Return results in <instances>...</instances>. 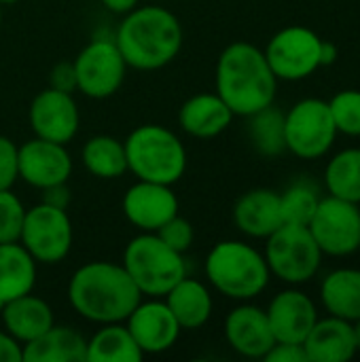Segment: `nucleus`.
<instances>
[{
  "label": "nucleus",
  "instance_id": "44",
  "mask_svg": "<svg viewBox=\"0 0 360 362\" xmlns=\"http://www.w3.org/2000/svg\"><path fill=\"white\" fill-rule=\"evenodd\" d=\"M0 25H2V4H0Z\"/></svg>",
  "mask_w": 360,
  "mask_h": 362
},
{
  "label": "nucleus",
  "instance_id": "21",
  "mask_svg": "<svg viewBox=\"0 0 360 362\" xmlns=\"http://www.w3.org/2000/svg\"><path fill=\"white\" fill-rule=\"evenodd\" d=\"M236 115L223 102V98L214 93H197L182 102L178 110V125L185 134L193 138H216L223 134Z\"/></svg>",
  "mask_w": 360,
  "mask_h": 362
},
{
  "label": "nucleus",
  "instance_id": "16",
  "mask_svg": "<svg viewBox=\"0 0 360 362\" xmlns=\"http://www.w3.org/2000/svg\"><path fill=\"white\" fill-rule=\"evenodd\" d=\"M125 218L140 231L155 233L163 223L178 214L180 204L172 185L136 180L121 202Z\"/></svg>",
  "mask_w": 360,
  "mask_h": 362
},
{
  "label": "nucleus",
  "instance_id": "5",
  "mask_svg": "<svg viewBox=\"0 0 360 362\" xmlns=\"http://www.w3.org/2000/svg\"><path fill=\"white\" fill-rule=\"evenodd\" d=\"M127 172L138 180L176 185L187 172V148L166 125H138L125 140Z\"/></svg>",
  "mask_w": 360,
  "mask_h": 362
},
{
  "label": "nucleus",
  "instance_id": "27",
  "mask_svg": "<svg viewBox=\"0 0 360 362\" xmlns=\"http://www.w3.org/2000/svg\"><path fill=\"white\" fill-rule=\"evenodd\" d=\"M142 350L125 322L102 325L87 341V362H140Z\"/></svg>",
  "mask_w": 360,
  "mask_h": 362
},
{
  "label": "nucleus",
  "instance_id": "29",
  "mask_svg": "<svg viewBox=\"0 0 360 362\" xmlns=\"http://www.w3.org/2000/svg\"><path fill=\"white\" fill-rule=\"evenodd\" d=\"M325 182L331 195L360 204V148L337 153L327 165Z\"/></svg>",
  "mask_w": 360,
  "mask_h": 362
},
{
  "label": "nucleus",
  "instance_id": "37",
  "mask_svg": "<svg viewBox=\"0 0 360 362\" xmlns=\"http://www.w3.org/2000/svg\"><path fill=\"white\" fill-rule=\"evenodd\" d=\"M267 362H310L303 344H282L276 341L274 348L265 354Z\"/></svg>",
  "mask_w": 360,
  "mask_h": 362
},
{
  "label": "nucleus",
  "instance_id": "32",
  "mask_svg": "<svg viewBox=\"0 0 360 362\" xmlns=\"http://www.w3.org/2000/svg\"><path fill=\"white\" fill-rule=\"evenodd\" d=\"M337 132L348 136H360V91L344 89L329 102Z\"/></svg>",
  "mask_w": 360,
  "mask_h": 362
},
{
  "label": "nucleus",
  "instance_id": "14",
  "mask_svg": "<svg viewBox=\"0 0 360 362\" xmlns=\"http://www.w3.org/2000/svg\"><path fill=\"white\" fill-rule=\"evenodd\" d=\"M125 327L142 354H163L172 350L182 331L163 297L140 301L125 318Z\"/></svg>",
  "mask_w": 360,
  "mask_h": 362
},
{
  "label": "nucleus",
  "instance_id": "41",
  "mask_svg": "<svg viewBox=\"0 0 360 362\" xmlns=\"http://www.w3.org/2000/svg\"><path fill=\"white\" fill-rule=\"evenodd\" d=\"M337 59V47L329 40H323L320 47V66H331Z\"/></svg>",
  "mask_w": 360,
  "mask_h": 362
},
{
  "label": "nucleus",
  "instance_id": "1",
  "mask_svg": "<svg viewBox=\"0 0 360 362\" xmlns=\"http://www.w3.org/2000/svg\"><path fill=\"white\" fill-rule=\"evenodd\" d=\"M68 301L81 318L102 327L125 322L132 310L142 301V293L121 263L91 261L72 274Z\"/></svg>",
  "mask_w": 360,
  "mask_h": 362
},
{
  "label": "nucleus",
  "instance_id": "13",
  "mask_svg": "<svg viewBox=\"0 0 360 362\" xmlns=\"http://www.w3.org/2000/svg\"><path fill=\"white\" fill-rule=\"evenodd\" d=\"M28 121L36 138L68 144L79 134L81 115L72 93L47 87L32 100Z\"/></svg>",
  "mask_w": 360,
  "mask_h": 362
},
{
  "label": "nucleus",
  "instance_id": "18",
  "mask_svg": "<svg viewBox=\"0 0 360 362\" xmlns=\"http://www.w3.org/2000/svg\"><path fill=\"white\" fill-rule=\"evenodd\" d=\"M225 337L246 358H265L276 344L267 314L257 305H238L231 310L225 318Z\"/></svg>",
  "mask_w": 360,
  "mask_h": 362
},
{
  "label": "nucleus",
  "instance_id": "6",
  "mask_svg": "<svg viewBox=\"0 0 360 362\" xmlns=\"http://www.w3.org/2000/svg\"><path fill=\"white\" fill-rule=\"evenodd\" d=\"M121 265L142 297H166L187 276L185 255L170 248L157 233L146 231L127 242Z\"/></svg>",
  "mask_w": 360,
  "mask_h": 362
},
{
  "label": "nucleus",
  "instance_id": "22",
  "mask_svg": "<svg viewBox=\"0 0 360 362\" xmlns=\"http://www.w3.org/2000/svg\"><path fill=\"white\" fill-rule=\"evenodd\" d=\"M0 316H2L4 331L11 337H15L21 346L36 339L38 335H42L47 329L55 325L51 305L32 293L6 301Z\"/></svg>",
  "mask_w": 360,
  "mask_h": 362
},
{
  "label": "nucleus",
  "instance_id": "17",
  "mask_svg": "<svg viewBox=\"0 0 360 362\" xmlns=\"http://www.w3.org/2000/svg\"><path fill=\"white\" fill-rule=\"evenodd\" d=\"M265 314L276 341L282 344H303L318 320L314 301L306 293L293 288L278 293Z\"/></svg>",
  "mask_w": 360,
  "mask_h": 362
},
{
  "label": "nucleus",
  "instance_id": "24",
  "mask_svg": "<svg viewBox=\"0 0 360 362\" xmlns=\"http://www.w3.org/2000/svg\"><path fill=\"white\" fill-rule=\"evenodd\" d=\"M23 362H87V339L70 327L53 325L23 344Z\"/></svg>",
  "mask_w": 360,
  "mask_h": 362
},
{
  "label": "nucleus",
  "instance_id": "25",
  "mask_svg": "<svg viewBox=\"0 0 360 362\" xmlns=\"http://www.w3.org/2000/svg\"><path fill=\"white\" fill-rule=\"evenodd\" d=\"M36 265L19 242L0 244V299L4 303L34 291Z\"/></svg>",
  "mask_w": 360,
  "mask_h": 362
},
{
  "label": "nucleus",
  "instance_id": "20",
  "mask_svg": "<svg viewBox=\"0 0 360 362\" xmlns=\"http://www.w3.org/2000/svg\"><path fill=\"white\" fill-rule=\"evenodd\" d=\"M303 348L310 362L350 361L359 352L354 339V325L337 316L316 320L303 341Z\"/></svg>",
  "mask_w": 360,
  "mask_h": 362
},
{
  "label": "nucleus",
  "instance_id": "11",
  "mask_svg": "<svg viewBox=\"0 0 360 362\" xmlns=\"http://www.w3.org/2000/svg\"><path fill=\"white\" fill-rule=\"evenodd\" d=\"M323 38L303 25H289L272 36L263 51L269 68L280 81H301L320 68Z\"/></svg>",
  "mask_w": 360,
  "mask_h": 362
},
{
  "label": "nucleus",
  "instance_id": "39",
  "mask_svg": "<svg viewBox=\"0 0 360 362\" xmlns=\"http://www.w3.org/2000/svg\"><path fill=\"white\" fill-rule=\"evenodd\" d=\"M0 362H23V346L6 331H0Z\"/></svg>",
  "mask_w": 360,
  "mask_h": 362
},
{
  "label": "nucleus",
  "instance_id": "7",
  "mask_svg": "<svg viewBox=\"0 0 360 362\" xmlns=\"http://www.w3.org/2000/svg\"><path fill=\"white\" fill-rule=\"evenodd\" d=\"M263 257L269 274L289 284H303L320 269L323 250L308 227L282 225L267 238Z\"/></svg>",
  "mask_w": 360,
  "mask_h": 362
},
{
  "label": "nucleus",
  "instance_id": "15",
  "mask_svg": "<svg viewBox=\"0 0 360 362\" xmlns=\"http://www.w3.org/2000/svg\"><path fill=\"white\" fill-rule=\"evenodd\" d=\"M17 165L19 178L40 191L59 182H68L72 174V157L66 144L42 140L36 136L19 146Z\"/></svg>",
  "mask_w": 360,
  "mask_h": 362
},
{
  "label": "nucleus",
  "instance_id": "40",
  "mask_svg": "<svg viewBox=\"0 0 360 362\" xmlns=\"http://www.w3.org/2000/svg\"><path fill=\"white\" fill-rule=\"evenodd\" d=\"M102 4L115 15H127L138 6V0H102Z\"/></svg>",
  "mask_w": 360,
  "mask_h": 362
},
{
  "label": "nucleus",
  "instance_id": "42",
  "mask_svg": "<svg viewBox=\"0 0 360 362\" xmlns=\"http://www.w3.org/2000/svg\"><path fill=\"white\" fill-rule=\"evenodd\" d=\"M354 325V339H356V350L360 352V320L352 322Z\"/></svg>",
  "mask_w": 360,
  "mask_h": 362
},
{
  "label": "nucleus",
  "instance_id": "36",
  "mask_svg": "<svg viewBox=\"0 0 360 362\" xmlns=\"http://www.w3.org/2000/svg\"><path fill=\"white\" fill-rule=\"evenodd\" d=\"M49 87H53L57 91H66V93L76 91L74 64L72 62H59V64H55L51 68V72H49Z\"/></svg>",
  "mask_w": 360,
  "mask_h": 362
},
{
  "label": "nucleus",
  "instance_id": "35",
  "mask_svg": "<svg viewBox=\"0 0 360 362\" xmlns=\"http://www.w3.org/2000/svg\"><path fill=\"white\" fill-rule=\"evenodd\" d=\"M17 151L19 146L11 138L0 136V191L11 189L19 178Z\"/></svg>",
  "mask_w": 360,
  "mask_h": 362
},
{
  "label": "nucleus",
  "instance_id": "19",
  "mask_svg": "<svg viewBox=\"0 0 360 362\" xmlns=\"http://www.w3.org/2000/svg\"><path fill=\"white\" fill-rule=\"evenodd\" d=\"M233 223L248 238H269L284 225L280 195L272 189H252L233 206Z\"/></svg>",
  "mask_w": 360,
  "mask_h": 362
},
{
  "label": "nucleus",
  "instance_id": "34",
  "mask_svg": "<svg viewBox=\"0 0 360 362\" xmlns=\"http://www.w3.org/2000/svg\"><path fill=\"white\" fill-rule=\"evenodd\" d=\"M155 233H157L170 248H174V250H178V252H182V255L191 248L193 238H195L193 225H191L187 218H182L180 214L172 216V218H170L168 223H163Z\"/></svg>",
  "mask_w": 360,
  "mask_h": 362
},
{
  "label": "nucleus",
  "instance_id": "30",
  "mask_svg": "<svg viewBox=\"0 0 360 362\" xmlns=\"http://www.w3.org/2000/svg\"><path fill=\"white\" fill-rule=\"evenodd\" d=\"M250 140L255 148L265 157H276L286 151L284 140V115L272 104L250 115Z\"/></svg>",
  "mask_w": 360,
  "mask_h": 362
},
{
  "label": "nucleus",
  "instance_id": "28",
  "mask_svg": "<svg viewBox=\"0 0 360 362\" xmlns=\"http://www.w3.org/2000/svg\"><path fill=\"white\" fill-rule=\"evenodd\" d=\"M87 172L102 180L121 178L127 172L125 144L112 136H93L85 142L81 153Z\"/></svg>",
  "mask_w": 360,
  "mask_h": 362
},
{
  "label": "nucleus",
  "instance_id": "33",
  "mask_svg": "<svg viewBox=\"0 0 360 362\" xmlns=\"http://www.w3.org/2000/svg\"><path fill=\"white\" fill-rule=\"evenodd\" d=\"M23 218L25 208L21 199L11 189L0 191V244L19 242Z\"/></svg>",
  "mask_w": 360,
  "mask_h": 362
},
{
  "label": "nucleus",
  "instance_id": "38",
  "mask_svg": "<svg viewBox=\"0 0 360 362\" xmlns=\"http://www.w3.org/2000/svg\"><path fill=\"white\" fill-rule=\"evenodd\" d=\"M70 199H72V193L68 189V182H59V185L42 189V199L40 202L49 204V206H55V208H62V210H68Z\"/></svg>",
  "mask_w": 360,
  "mask_h": 362
},
{
  "label": "nucleus",
  "instance_id": "31",
  "mask_svg": "<svg viewBox=\"0 0 360 362\" xmlns=\"http://www.w3.org/2000/svg\"><path fill=\"white\" fill-rule=\"evenodd\" d=\"M318 193L314 187L306 182H297L289 187L280 195V210H282V221L284 225H303L308 227L316 208H318Z\"/></svg>",
  "mask_w": 360,
  "mask_h": 362
},
{
  "label": "nucleus",
  "instance_id": "26",
  "mask_svg": "<svg viewBox=\"0 0 360 362\" xmlns=\"http://www.w3.org/2000/svg\"><path fill=\"white\" fill-rule=\"evenodd\" d=\"M320 299L331 316L360 320V269H335L320 284Z\"/></svg>",
  "mask_w": 360,
  "mask_h": 362
},
{
  "label": "nucleus",
  "instance_id": "45",
  "mask_svg": "<svg viewBox=\"0 0 360 362\" xmlns=\"http://www.w3.org/2000/svg\"><path fill=\"white\" fill-rule=\"evenodd\" d=\"M2 308H4V301L0 299V312H2Z\"/></svg>",
  "mask_w": 360,
  "mask_h": 362
},
{
  "label": "nucleus",
  "instance_id": "9",
  "mask_svg": "<svg viewBox=\"0 0 360 362\" xmlns=\"http://www.w3.org/2000/svg\"><path fill=\"white\" fill-rule=\"evenodd\" d=\"M72 240L74 233H72V221L68 216V210L42 202L25 210L19 244L32 255L36 263L42 265L62 263L72 248Z\"/></svg>",
  "mask_w": 360,
  "mask_h": 362
},
{
  "label": "nucleus",
  "instance_id": "12",
  "mask_svg": "<svg viewBox=\"0 0 360 362\" xmlns=\"http://www.w3.org/2000/svg\"><path fill=\"white\" fill-rule=\"evenodd\" d=\"M323 255L348 257L360 248V208L335 195L320 199L308 225Z\"/></svg>",
  "mask_w": 360,
  "mask_h": 362
},
{
  "label": "nucleus",
  "instance_id": "2",
  "mask_svg": "<svg viewBox=\"0 0 360 362\" xmlns=\"http://www.w3.org/2000/svg\"><path fill=\"white\" fill-rule=\"evenodd\" d=\"M214 85L236 117H250L274 104L278 78L259 47L238 40L219 55Z\"/></svg>",
  "mask_w": 360,
  "mask_h": 362
},
{
  "label": "nucleus",
  "instance_id": "10",
  "mask_svg": "<svg viewBox=\"0 0 360 362\" xmlns=\"http://www.w3.org/2000/svg\"><path fill=\"white\" fill-rule=\"evenodd\" d=\"M76 91L91 100H106L115 95L127 72V64L115 38H95L85 45L74 57Z\"/></svg>",
  "mask_w": 360,
  "mask_h": 362
},
{
  "label": "nucleus",
  "instance_id": "3",
  "mask_svg": "<svg viewBox=\"0 0 360 362\" xmlns=\"http://www.w3.org/2000/svg\"><path fill=\"white\" fill-rule=\"evenodd\" d=\"M115 42L127 64L142 72L172 64L182 49V25L163 6H136L117 28Z\"/></svg>",
  "mask_w": 360,
  "mask_h": 362
},
{
  "label": "nucleus",
  "instance_id": "43",
  "mask_svg": "<svg viewBox=\"0 0 360 362\" xmlns=\"http://www.w3.org/2000/svg\"><path fill=\"white\" fill-rule=\"evenodd\" d=\"M11 2H17V0H0V4H11Z\"/></svg>",
  "mask_w": 360,
  "mask_h": 362
},
{
  "label": "nucleus",
  "instance_id": "23",
  "mask_svg": "<svg viewBox=\"0 0 360 362\" xmlns=\"http://www.w3.org/2000/svg\"><path fill=\"white\" fill-rule=\"evenodd\" d=\"M163 301L172 310L182 331L202 329L210 320L214 308L208 286L189 276H185L178 284H174L170 293L163 297Z\"/></svg>",
  "mask_w": 360,
  "mask_h": 362
},
{
  "label": "nucleus",
  "instance_id": "4",
  "mask_svg": "<svg viewBox=\"0 0 360 362\" xmlns=\"http://www.w3.org/2000/svg\"><path fill=\"white\" fill-rule=\"evenodd\" d=\"M265 257L250 244L225 240L210 248L206 257V278L221 295L236 301H250L269 284Z\"/></svg>",
  "mask_w": 360,
  "mask_h": 362
},
{
  "label": "nucleus",
  "instance_id": "8",
  "mask_svg": "<svg viewBox=\"0 0 360 362\" xmlns=\"http://www.w3.org/2000/svg\"><path fill=\"white\" fill-rule=\"evenodd\" d=\"M337 136V127L329 102L306 98L284 115L286 151L301 159H318L329 153Z\"/></svg>",
  "mask_w": 360,
  "mask_h": 362
}]
</instances>
